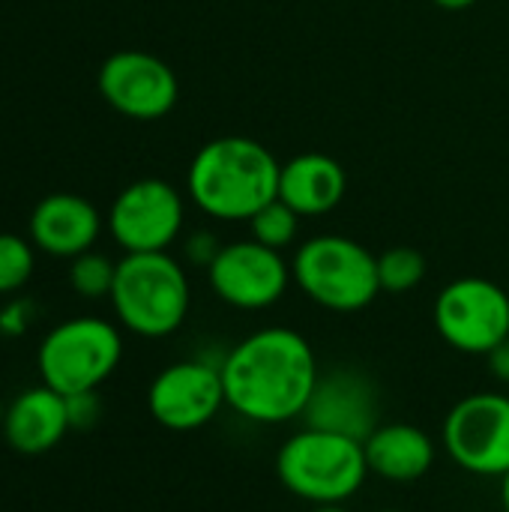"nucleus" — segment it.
I'll return each mask as SVG.
<instances>
[{
    "label": "nucleus",
    "instance_id": "obj_1",
    "mask_svg": "<svg viewBox=\"0 0 509 512\" xmlns=\"http://www.w3.org/2000/svg\"><path fill=\"white\" fill-rule=\"evenodd\" d=\"M228 408L258 426L303 417L321 378L315 348L291 327H264L240 339L222 360Z\"/></svg>",
    "mask_w": 509,
    "mask_h": 512
},
{
    "label": "nucleus",
    "instance_id": "obj_2",
    "mask_svg": "<svg viewBox=\"0 0 509 512\" xmlns=\"http://www.w3.org/2000/svg\"><path fill=\"white\" fill-rule=\"evenodd\" d=\"M279 171L282 165L261 141L222 135L192 156L186 192L201 213L219 222H249L279 198Z\"/></svg>",
    "mask_w": 509,
    "mask_h": 512
},
{
    "label": "nucleus",
    "instance_id": "obj_3",
    "mask_svg": "<svg viewBox=\"0 0 509 512\" xmlns=\"http://www.w3.org/2000/svg\"><path fill=\"white\" fill-rule=\"evenodd\" d=\"M108 300L123 330L141 339H165L183 327L192 306V288L174 255L132 252L117 261Z\"/></svg>",
    "mask_w": 509,
    "mask_h": 512
},
{
    "label": "nucleus",
    "instance_id": "obj_4",
    "mask_svg": "<svg viewBox=\"0 0 509 512\" xmlns=\"http://www.w3.org/2000/svg\"><path fill=\"white\" fill-rule=\"evenodd\" d=\"M276 477L294 498L321 507L351 501L369 480L363 444L303 426L276 453Z\"/></svg>",
    "mask_w": 509,
    "mask_h": 512
},
{
    "label": "nucleus",
    "instance_id": "obj_5",
    "mask_svg": "<svg viewBox=\"0 0 509 512\" xmlns=\"http://www.w3.org/2000/svg\"><path fill=\"white\" fill-rule=\"evenodd\" d=\"M294 285L327 312H360L381 294L378 255L345 234H318L297 246Z\"/></svg>",
    "mask_w": 509,
    "mask_h": 512
},
{
    "label": "nucleus",
    "instance_id": "obj_6",
    "mask_svg": "<svg viewBox=\"0 0 509 512\" xmlns=\"http://www.w3.org/2000/svg\"><path fill=\"white\" fill-rule=\"evenodd\" d=\"M123 360L120 330L96 315L69 318L45 333L36 351L42 384L60 396L96 393Z\"/></svg>",
    "mask_w": 509,
    "mask_h": 512
},
{
    "label": "nucleus",
    "instance_id": "obj_7",
    "mask_svg": "<svg viewBox=\"0 0 509 512\" xmlns=\"http://www.w3.org/2000/svg\"><path fill=\"white\" fill-rule=\"evenodd\" d=\"M435 330L459 354L486 357L509 336V294L492 279L462 276L435 297Z\"/></svg>",
    "mask_w": 509,
    "mask_h": 512
},
{
    "label": "nucleus",
    "instance_id": "obj_8",
    "mask_svg": "<svg viewBox=\"0 0 509 512\" xmlns=\"http://www.w3.org/2000/svg\"><path fill=\"white\" fill-rule=\"evenodd\" d=\"M441 444L447 456L474 477L509 474V396L471 393L444 417Z\"/></svg>",
    "mask_w": 509,
    "mask_h": 512
},
{
    "label": "nucleus",
    "instance_id": "obj_9",
    "mask_svg": "<svg viewBox=\"0 0 509 512\" xmlns=\"http://www.w3.org/2000/svg\"><path fill=\"white\" fill-rule=\"evenodd\" d=\"M186 222V204L177 186L159 177L129 183L108 210L114 243L132 252H168Z\"/></svg>",
    "mask_w": 509,
    "mask_h": 512
},
{
    "label": "nucleus",
    "instance_id": "obj_10",
    "mask_svg": "<svg viewBox=\"0 0 509 512\" xmlns=\"http://www.w3.org/2000/svg\"><path fill=\"white\" fill-rule=\"evenodd\" d=\"M222 408H228V402L219 360H177L165 366L147 390V411L168 432L204 429Z\"/></svg>",
    "mask_w": 509,
    "mask_h": 512
},
{
    "label": "nucleus",
    "instance_id": "obj_11",
    "mask_svg": "<svg viewBox=\"0 0 509 512\" xmlns=\"http://www.w3.org/2000/svg\"><path fill=\"white\" fill-rule=\"evenodd\" d=\"M291 264L282 252L258 240L225 243L216 261L207 267V282L213 294L240 312H261L276 306L291 285Z\"/></svg>",
    "mask_w": 509,
    "mask_h": 512
},
{
    "label": "nucleus",
    "instance_id": "obj_12",
    "mask_svg": "<svg viewBox=\"0 0 509 512\" xmlns=\"http://www.w3.org/2000/svg\"><path fill=\"white\" fill-rule=\"evenodd\" d=\"M96 84L99 96L117 114L141 123L165 117L180 99V81L174 69L162 57L138 48H123L105 57Z\"/></svg>",
    "mask_w": 509,
    "mask_h": 512
},
{
    "label": "nucleus",
    "instance_id": "obj_13",
    "mask_svg": "<svg viewBox=\"0 0 509 512\" xmlns=\"http://www.w3.org/2000/svg\"><path fill=\"white\" fill-rule=\"evenodd\" d=\"M303 423L309 429L345 435L363 444L381 426V399L375 381L348 366L321 372L303 411Z\"/></svg>",
    "mask_w": 509,
    "mask_h": 512
},
{
    "label": "nucleus",
    "instance_id": "obj_14",
    "mask_svg": "<svg viewBox=\"0 0 509 512\" xmlns=\"http://www.w3.org/2000/svg\"><path fill=\"white\" fill-rule=\"evenodd\" d=\"M27 234L39 252L72 261L96 246L102 234V216L75 192H51L33 207Z\"/></svg>",
    "mask_w": 509,
    "mask_h": 512
},
{
    "label": "nucleus",
    "instance_id": "obj_15",
    "mask_svg": "<svg viewBox=\"0 0 509 512\" xmlns=\"http://www.w3.org/2000/svg\"><path fill=\"white\" fill-rule=\"evenodd\" d=\"M69 429L66 396L45 384L18 393L3 414V441L21 456H42L54 450Z\"/></svg>",
    "mask_w": 509,
    "mask_h": 512
},
{
    "label": "nucleus",
    "instance_id": "obj_16",
    "mask_svg": "<svg viewBox=\"0 0 509 512\" xmlns=\"http://www.w3.org/2000/svg\"><path fill=\"white\" fill-rule=\"evenodd\" d=\"M363 453L372 477L387 483H417L435 468L438 447L432 435L414 423H381L363 441Z\"/></svg>",
    "mask_w": 509,
    "mask_h": 512
},
{
    "label": "nucleus",
    "instance_id": "obj_17",
    "mask_svg": "<svg viewBox=\"0 0 509 512\" xmlns=\"http://www.w3.org/2000/svg\"><path fill=\"white\" fill-rule=\"evenodd\" d=\"M345 189V168L327 153H300L279 171V201H285L300 219L336 210Z\"/></svg>",
    "mask_w": 509,
    "mask_h": 512
},
{
    "label": "nucleus",
    "instance_id": "obj_18",
    "mask_svg": "<svg viewBox=\"0 0 509 512\" xmlns=\"http://www.w3.org/2000/svg\"><path fill=\"white\" fill-rule=\"evenodd\" d=\"M426 270L429 264L423 252L411 246H393L384 255H378V282H381V291L387 294H408L420 288V282L426 279Z\"/></svg>",
    "mask_w": 509,
    "mask_h": 512
},
{
    "label": "nucleus",
    "instance_id": "obj_19",
    "mask_svg": "<svg viewBox=\"0 0 509 512\" xmlns=\"http://www.w3.org/2000/svg\"><path fill=\"white\" fill-rule=\"evenodd\" d=\"M114 276H117V261H111L102 252H93V249L72 258V264H69V285L84 300L111 297Z\"/></svg>",
    "mask_w": 509,
    "mask_h": 512
},
{
    "label": "nucleus",
    "instance_id": "obj_20",
    "mask_svg": "<svg viewBox=\"0 0 509 512\" xmlns=\"http://www.w3.org/2000/svg\"><path fill=\"white\" fill-rule=\"evenodd\" d=\"M249 231H252V240L276 249V252H285L294 240H297V231H300V216L285 204V201H270L264 204L252 219H249Z\"/></svg>",
    "mask_w": 509,
    "mask_h": 512
},
{
    "label": "nucleus",
    "instance_id": "obj_21",
    "mask_svg": "<svg viewBox=\"0 0 509 512\" xmlns=\"http://www.w3.org/2000/svg\"><path fill=\"white\" fill-rule=\"evenodd\" d=\"M36 267V246L18 234H0V294L21 291Z\"/></svg>",
    "mask_w": 509,
    "mask_h": 512
},
{
    "label": "nucleus",
    "instance_id": "obj_22",
    "mask_svg": "<svg viewBox=\"0 0 509 512\" xmlns=\"http://www.w3.org/2000/svg\"><path fill=\"white\" fill-rule=\"evenodd\" d=\"M222 246H225V243H219V237H216L213 231L201 228V231H192V234L186 237V243H183V258H186L189 264L207 270V267L216 261V255H219Z\"/></svg>",
    "mask_w": 509,
    "mask_h": 512
},
{
    "label": "nucleus",
    "instance_id": "obj_23",
    "mask_svg": "<svg viewBox=\"0 0 509 512\" xmlns=\"http://www.w3.org/2000/svg\"><path fill=\"white\" fill-rule=\"evenodd\" d=\"M99 393V390H96ZM96 393H78V396H66V408H69V423L72 429H90L96 426V420L102 417V402Z\"/></svg>",
    "mask_w": 509,
    "mask_h": 512
},
{
    "label": "nucleus",
    "instance_id": "obj_24",
    "mask_svg": "<svg viewBox=\"0 0 509 512\" xmlns=\"http://www.w3.org/2000/svg\"><path fill=\"white\" fill-rule=\"evenodd\" d=\"M486 363H489L492 378H495L498 384L509 387V336L501 342V345H495V348L486 354Z\"/></svg>",
    "mask_w": 509,
    "mask_h": 512
},
{
    "label": "nucleus",
    "instance_id": "obj_25",
    "mask_svg": "<svg viewBox=\"0 0 509 512\" xmlns=\"http://www.w3.org/2000/svg\"><path fill=\"white\" fill-rule=\"evenodd\" d=\"M435 6H441V9H450V12H459V9H468V6H474L477 0H432Z\"/></svg>",
    "mask_w": 509,
    "mask_h": 512
},
{
    "label": "nucleus",
    "instance_id": "obj_26",
    "mask_svg": "<svg viewBox=\"0 0 509 512\" xmlns=\"http://www.w3.org/2000/svg\"><path fill=\"white\" fill-rule=\"evenodd\" d=\"M501 507H504V512H509V474L501 477Z\"/></svg>",
    "mask_w": 509,
    "mask_h": 512
},
{
    "label": "nucleus",
    "instance_id": "obj_27",
    "mask_svg": "<svg viewBox=\"0 0 509 512\" xmlns=\"http://www.w3.org/2000/svg\"><path fill=\"white\" fill-rule=\"evenodd\" d=\"M312 512H348L345 504H321V507H312Z\"/></svg>",
    "mask_w": 509,
    "mask_h": 512
},
{
    "label": "nucleus",
    "instance_id": "obj_28",
    "mask_svg": "<svg viewBox=\"0 0 509 512\" xmlns=\"http://www.w3.org/2000/svg\"><path fill=\"white\" fill-rule=\"evenodd\" d=\"M375 512H402V510H375Z\"/></svg>",
    "mask_w": 509,
    "mask_h": 512
}]
</instances>
